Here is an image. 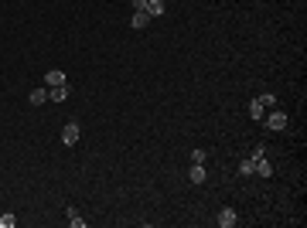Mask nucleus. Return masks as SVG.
<instances>
[{"label":"nucleus","instance_id":"nucleus-1","mask_svg":"<svg viewBox=\"0 0 307 228\" xmlns=\"http://www.w3.org/2000/svg\"><path fill=\"white\" fill-rule=\"evenodd\" d=\"M263 123H266V130H270V133H276V130H287V113L273 106V109L263 116Z\"/></svg>","mask_w":307,"mask_h":228},{"label":"nucleus","instance_id":"nucleus-2","mask_svg":"<svg viewBox=\"0 0 307 228\" xmlns=\"http://www.w3.org/2000/svg\"><path fill=\"white\" fill-rule=\"evenodd\" d=\"M79 136H82L79 123H75V119H72V123H65V130H62V143H65V147H75V143H79Z\"/></svg>","mask_w":307,"mask_h":228},{"label":"nucleus","instance_id":"nucleus-3","mask_svg":"<svg viewBox=\"0 0 307 228\" xmlns=\"http://www.w3.org/2000/svg\"><path fill=\"white\" fill-rule=\"evenodd\" d=\"M68 96H72L68 82H62V85H51V89H48V99H51V102H65Z\"/></svg>","mask_w":307,"mask_h":228},{"label":"nucleus","instance_id":"nucleus-4","mask_svg":"<svg viewBox=\"0 0 307 228\" xmlns=\"http://www.w3.org/2000/svg\"><path fill=\"white\" fill-rule=\"evenodd\" d=\"M219 225H222V228H236V225H239L236 208H222V211H219Z\"/></svg>","mask_w":307,"mask_h":228},{"label":"nucleus","instance_id":"nucleus-5","mask_svg":"<svg viewBox=\"0 0 307 228\" xmlns=\"http://www.w3.org/2000/svg\"><path fill=\"white\" fill-rule=\"evenodd\" d=\"M147 24H150V14H147V11H133V17H130V28H133V31H143Z\"/></svg>","mask_w":307,"mask_h":228},{"label":"nucleus","instance_id":"nucleus-6","mask_svg":"<svg viewBox=\"0 0 307 228\" xmlns=\"http://www.w3.org/2000/svg\"><path fill=\"white\" fill-rule=\"evenodd\" d=\"M62 82H68L62 68H48V72H45V85H48V89H51V85H62Z\"/></svg>","mask_w":307,"mask_h":228},{"label":"nucleus","instance_id":"nucleus-7","mask_svg":"<svg viewBox=\"0 0 307 228\" xmlns=\"http://www.w3.org/2000/svg\"><path fill=\"white\" fill-rule=\"evenodd\" d=\"M253 163H256L253 174H259V177H273V163H270L266 157H259V160H253Z\"/></svg>","mask_w":307,"mask_h":228},{"label":"nucleus","instance_id":"nucleus-8","mask_svg":"<svg viewBox=\"0 0 307 228\" xmlns=\"http://www.w3.org/2000/svg\"><path fill=\"white\" fill-rule=\"evenodd\" d=\"M143 11L150 14V21H154V17H161V14H164V0H147V7H143Z\"/></svg>","mask_w":307,"mask_h":228},{"label":"nucleus","instance_id":"nucleus-9","mask_svg":"<svg viewBox=\"0 0 307 228\" xmlns=\"http://www.w3.org/2000/svg\"><path fill=\"white\" fill-rule=\"evenodd\" d=\"M48 102V89H31V106H45Z\"/></svg>","mask_w":307,"mask_h":228},{"label":"nucleus","instance_id":"nucleus-10","mask_svg":"<svg viewBox=\"0 0 307 228\" xmlns=\"http://www.w3.org/2000/svg\"><path fill=\"white\" fill-rule=\"evenodd\" d=\"M249 116H253V119H263V116H266V106H263L259 99H253V102H249Z\"/></svg>","mask_w":307,"mask_h":228},{"label":"nucleus","instance_id":"nucleus-11","mask_svg":"<svg viewBox=\"0 0 307 228\" xmlns=\"http://www.w3.org/2000/svg\"><path fill=\"white\" fill-rule=\"evenodd\" d=\"M188 177H191V184H202V180H205V167H202V163H191Z\"/></svg>","mask_w":307,"mask_h":228},{"label":"nucleus","instance_id":"nucleus-12","mask_svg":"<svg viewBox=\"0 0 307 228\" xmlns=\"http://www.w3.org/2000/svg\"><path fill=\"white\" fill-rule=\"evenodd\" d=\"M65 214H68V225H72V228H85V221L79 218V211H75V208H68Z\"/></svg>","mask_w":307,"mask_h":228},{"label":"nucleus","instance_id":"nucleus-13","mask_svg":"<svg viewBox=\"0 0 307 228\" xmlns=\"http://www.w3.org/2000/svg\"><path fill=\"white\" fill-rule=\"evenodd\" d=\"M253 170H256V163H253V157H246V160L239 163V174H242V177H249Z\"/></svg>","mask_w":307,"mask_h":228},{"label":"nucleus","instance_id":"nucleus-14","mask_svg":"<svg viewBox=\"0 0 307 228\" xmlns=\"http://www.w3.org/2000/svg\"><path fill=\"white\" fill-rule=\"evenodd\" d=\"M256 99H259L266 109H273V106H276V96H273V92H263V96H256Z\"/></svg>","mask_w":307,"mask_h":228},{"label":"nucleus","instance_id":"nucleus-15","mask_svg":"<svg viewBox=\"0 0 307 228\" xmlns=\"http://www.w3.org/2000/svg\"><path fill=\"white\" fill-rule=\"evenodd\" d=\"M14 225H17V218H14L11 211H7V214H0V228H14Z\"/></svg>","mask_w":307,"mask_h":228},{"label":"nucleus","instance_id":"nucleus-16","mask_svg":"<svg viewBox=\"0 0 307 228\" xmlns=\"http://www.w3.org/2000/svg\"><path fill=\"white\" fill-rule=\"evenodd\" d=\"M205 157H208V150H191V163H205Z\"/></svg>","mask_w":307,"mask_h":228},{"label":"nucleus","instance_id":"nucleus-17","mask_svg":"<svg viewBox=\"0 0 307 228\" xmlns=\"http://www.w3.org/2000/svg\"><path fill=\"white\" fill-rule=\"evenodd\" d=\"M259 157H266V143H256L253 147V160H259Z\"/></svg>","mask_w":307,"mask_h":228},{"label":"nucleus","instance_id":"nucleus-18","mask_svg":"<svg viewBox=\"0 0 307 228\" xmlns=\"http://www.w3.org/2000/svg\"><path fill=\"white\" fill-rule=\"evenodd\" d=\"M130 4H133V11H143V7H147V0H130Z\"/></svg>","mask_w":307,"mask_h":228}]
</instances>
